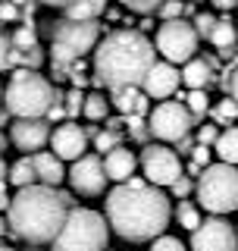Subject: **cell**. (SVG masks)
I'll list each match as a JSON object with an SVG mask.
<instances>
[{
	"label": "cell",
	"instance_id": "6da1fadb",
	"mask_svg": "<svg viewBox=\"0 0 238 251\" xmlns=\"http://www.w3.org/2000/svg\"><path fill=\"white\" fill-rule=\"evenodd\" d=\"M107 220L113 232L125 242H154L166 232L172 220V204L160 185L147 182V176H132L119 182L104 201Z\"/></svg>",
	"mask_w": 238,
	"mask_h": 251
},
{
	"label": "cell",
	"instance_id": "7a4b0ae2",
	"mask_svg": "<svg viewBox=\"0 0 238 251\" xmlns=\"http://www.w3.org/2000/svg\"><path fill=\"white\" fill-rule=\"evenodd\" d=\"M157 41H150L141 28H116L100 38L94 50V75L91 82L100 91L138 88L144 85L147 73L154 69Z\"/></svg>",
	"mask_w": 238,
	"mask_h": 251
},
{
	"label": "cell",
	"instance_id": "3957f363",
	"mask_svg": "<svg viewBox=\"0 0 238 251\" xmlns=\"http://www.w3.org/2000/svg\"><path fill=\"white\" fill-rule=\"evenodd\" d=\"M69 210H72V195L69 192L35 182L13 195V204L6 210V223L28 245H50L60 235Z\"/></svg>",
	"mask_w": 238,
	"mask_h": 251
},
{
	"label": "cell",
	"instance_id": "277c9868",
	"mask_svg": "<svg viewBox=\"0 0 238 251\" xmlns=\"http://www.w3.org/2000/svg\"><path fill=\"white\" fill-rule=\"evenodd\" d=\"M100 38H104V25L97 19L82 22V19H63L50 22V63H53V78H69V69L75 66L85 53L97 50Z\"/></svg>",
	"mask_w": 238,
	"mask_h": 251
},
{
	"label": "cell",
	"instance_id": "5b68a950",
	"mask_svg": "<svg viewBox=\"0 0 238 251\" xmlns=\"http://www.w3.org/2000/svg\"><path fill=\"white\" fill-rule=\"evenodd\" d=\"M53 104H57V88L44 75H38V69H16L3 91V107L13 113V120L47 116Z\"/></svg>",
	"mask_w": 238,
	"mask_h": 251
},
{
	"label": "cell",
	"instance_id": "8992f818",
	"mask_svg": "<svg viewBox=\"0 0 238 251\" xmlns=\"http://www.w3.org/2000/svg\"><path fill=\"white\" fill-rule=\"evenodd\" d=\"M110 220L97 210L72 207L60 235L50 242V251H107L110 245Z\"/></svg>",
	"mask_w": 238,
	"mask_h": 251
},
{
	"label": "cell",
	"instance_id": "52a82bcc",
	"mask_svg": "<svg viewBox=\"0 0 238 251\" xmlns=\"http://www.w3.org/2000/svg\"><path fill=\"white\" fill-rule=\"evenodd\" d=\"M194 198L207 214H216V217L238 210V167L223 160L204 167L194 185Z\"/></svg>",
	"mask_w": 238,
	"mask_h": 251
},
{
	"label": "cell",
	"instance_id": "ba28073f",
	"mask_svg": "<svg viewBox=\"0 0 238 251\" xmlns=\"http://www.w3.org/2000/svg\"><path fill=\"white\" fill-rule=\"evenodd\" d=\"M197 44H201V35H197L194 22H188L185 16L166 19L157 28V50L163 53V60L176 63V66H185L188 60L197 57Z\"/></svg>",
	"mask_w": 238,
	"mask_h": 251
},
{
	"label": "cell",
	"instance_id": "9c48e42d",
	"mask_svg": "<svg viewBox=\"0 0 238 251\" xmlns=\"http://www.w3.org/2000/svg\"><path fill=\"white\" fill-rule=\"evenodd\" d=\"M197 116L188 110L185 100H160L147 116V126H150V138L157 141H182L185 135H191Z\"/></svg>",
	"mask_w": 238,
	"mask_h": 251
},
{
	"label": "cell",
	"instance_id": "30bf717a",
	"mask_svg": "<svg viewBox=\"0 0 238 251\" xmlns=\"http://www.w3.org/2000/svg\"><path fill=\"white\" fill-rule=\"evenodd\" d=\"M138 160H141V173L147 176V182H154L160 188H169L176 179L185 176V167H182L179 154L166 141H150V145H144Z\"/></svg>",
	"mask_w": 238,
	"mask_h": 251
},
{
	"label": "cell",
	"instance_id": "8fae6325",
	"mask_svg": "<svg viewBox=\"0 0 238 251\" xmlns=\"http://www.w3.org/2000/svg\"><path fill=\"white\" fill-rule=\"evenodd\" d=\"M191 251H238V226L226 217H204V223L191 232Z\"/></svg>",
	"mask_w": 238,
	"mask_h": 251
},
{
	"label": "cell",
	"instance_id": "7c38bea8",
	"mask_svg": "<svg viewBox=\"0 0 238 251\" xmlns=\"http://www.w3.org/2000/svg\"><path fill=\"white\" fill-rule=\"evenodd\" d=\"M107 182H110L107 167L97 154H85L72 160V167H69V185H72V192L85 195V198H100Z\"/></svg>",
	"mask_w": 238,
	"mask_h": 251
},
{
	"label": "cell",
	"instance_id": "4fadbf2b",
	"mask_svg": "<svg viewBox=\"0 0 238 251\" xmlns=\"http://www.w3.org/2000/svg\"><path fill=\"white\" fill-rule=\"evenodd\" d=\"M50 120L47 116H35V120H13L10 123V141L16 151L22 154H38L50 145Z\"/></svg>",
	"mask_w": 238,
	"mask_h": 251
},
{
	"label": "cell",
	"instance_id": "5bb4252c",
	"mask_svg": "<svg viewBox=\"0 0 238 251\" xmlns=\"http://www.w3.org/2000/svg\"><path fill=\"white\" fill-rule=\"evenodd\" d=\"M88 129L85 126H78L72 120H66V123H60L57 129H53V135H50V151L63 157V160H78V157H85L88 154Z\"/></svg>",
	"mask_w": 238,
	"mask_h": 251
},
{
	"label": "cell",
	"instance_id": "9a60e30c",
	"mask_svg": "<svg viewBox=\"0 0 238 251\" xmlns=\"http://www.w3.org/2000/svg\"><path fill=\"white\" fill-rule=\"evenodd\" d=\"M179 82H182L179 66L169 63V60H163V63H154V69L147 73L141 91H144L147 98H154V100H163V98H169V94L179 91Z\"/></svg>",
	"mask_w": 238,
	"mask_h": 251
},
{
	"label": "cell",
	"instance_id": "2e32d148",
	"mask_svg": "<svg viewBox=\"0 0 238 251\" xmlns=\"http://www.w3.org/2000/svg\"><path fill=\"white\" fill-rule=\"evenodd\" d=\"M104 167H107L110 182H125V179L135 176V167H141V160H138V154H135L132 148L119 145L110 154H104Z\"/></svg>",
	"mask_w": 238,
	"mask_h": 251
},
{
	"label": "cell",
	"instance_id": "e0dca14e",
	"mask_svg": "<svg viewBox=\"0 0 238 251\" xmlns=\"http://www.w3.org/2000/svg\"><path fill=\"white\" fill-rule=\"evenodd\" d=\"M31 160H35V170H38V182L60 188L63 179H69V170L63 167L66 160L57 157L53 151H38V154H31Z\"/></svg>",
	"mask_w": 238,
	"mask_h": 251
},
{
	"label": "cell",
	"instance_id": "ac0fdd59",
	"mask_svg": "<svg viewBox=\"0 0 238 251\" xmlns=\"http://www.w3.org/2000/svg\"><path fill=\"white\" fill-rule=\"evenodd\" d=\"M213 69H216V60L213 57H194V60H188L185 66H182V82L188 85V88H207V85L213 82Z\"/></svg>",
	"mask_w": 238,
	"mask_h": 251
},
{
	"label": "cell",
	"instance_id": "d6986e66",
	"mask_svg": "<svg viewBox=\"0 0 238 251\" xmlns=\"http://www.w3.org/2000/svg\"><path fill=\"white\" fill-rule=\"evenodd\" d=\"M210 44L229 60V57L235 53V44H238V22H232V19H219L216 28H213V35H210Z\"/></svg>",
	"mask_w": 238,
	"mask_h": 251
},
{
	"label": "cell",
	"instance_id": "ffe728a7",
	"mask_svg": "<svg viewBox=\"0 0 238 251\" xmlns=\"http://www.w3.org/2000/svg\"><path fill=\"white\" fill-rule=\"evenodd\" d=\"M213 151H216V157H219L223 163H232V167H238V126H226V129L219 132Z\"/></svg>",
	"mask_w": 238,
	"mask_h": 251
},
{
	"label": "cell",
	"instance_id": "44dd1931",
	"mask_svg": "<svg viewBox=\"0 0 238 251\" xmlns=\"http://www.w3.org/2000/svg\"><path fill=\"white\" fill-rule=\"evenodd\" d=\"M35 182H38V170H35V160H31V154L19 157V160L10 167V185L25 188V185H35Z\"/></svg>",
	"mask_w": 238,
	"mask_h": 251
},
{
	"label": "cell",
	"instance_id": "7402d4cb",
	"mask_svg": "<svg viewBox=\"0 0 238 251\" xmlns=\"http://www.w3.org/2000/svg\"><path fill=\"white\" fill-rule=\"evenodd\" d=\"M104 10H107V0H72V3L66 6V16L69 19L91 22V19H97Z\"/></svg>",
	"mask_w": 238,
	"mask_h": 251
},
{
	"label": "cell",
	"instance_id": "603a6c76",
	"mask_svg": "<svg viewBox=\"0 0 238 251\" xmlns=\"http://www.w3.org/2000/svg\"><path fill=\"white\" fill-rule=\"evenodd\" d=\"M110 104L113 100H107V94L104 91H91L88 98H85V120H91V123H107V116H110Z\"/></svg>",
	"mask_w": 238,
	"mask_h": 251
},
{
	"label": "cell",
	"instance_id": "cb8c5ba5",
	"mask_svg": "<svg viewBox=\"0 0 238 251\" xmlns=\"http://www.w3.org/2000/svg\"><path fill=\"white\" fill-rule=\"evenodd\" d=\"M176 220H179V226H182V229L194 232L197 226L204 223V217H201V204H197V201H185V198H182V201H179V207H176Z\"/></svg>",
	"mask_w": 238,
	"mask_h": 251
},
{
	"label": "cell",
	"instance_id": "d4e9b609",
	"mask_svg": "<svg viewBox=\"0 0 238 251\" xmlns=\"http://www.w3.org/2000/svg\"><path fill=\"white\" fill-rule=\"evenodd\" d=\"M110 94H113V107L122 116H132L135 107H138V100H141V91L138 88H119V91H110Z\"/></svg>",
	"mask_w": 238,
	"mask_h": 251
},
{
	"label": "cell",
	"instance_id": "484cf974",
	"mask_svg": "<svg viewBox=\"0 0 238 251\" xmlns=\"http://www.w3.org/2000/svg\"><path fill=\"white\" fill-rule=\"evenodd\" d=\"M13 44H16V50H31V47H38V28H35V22L25 19L19 28H16V35H13Z\"/></svg>",
	"mask_w": 238,
	"mask_h": 251
},
{
	"label": "cell",
	"instance_id": "4316f807",
	"mask_svg": "<svg viewBox=\"0 0 238 251\" xmlns=\"http://www.w3.org/2000/svg\"><path fill=\"white\" fill-rule=\"evenodd\" d=\"M232 120H238V100L226 94V98L216 104V110H213V123H216V126H229Z\"/></svg>",
	"mask_w": 238,
	"mask_h": 251
},
{
	"label": "cell",
	"instance_id": "83f0119b",
	"mask_svg": "<svg viewBox=\"0 0 238 251\" xmlns=\"http://www.w3.org/2000/svg\"><path fill=\"white\" fill-rule=\"evenodd\" d=\"M185 104H188V110L201 120L204 113H210V98H207V88H194V91H188L185 94Z\"/></svg>",
	"mask_w": 238,
	"mask_h": 251
},
{
	"label": "cell",
	"instance_id": "f1b7e54d",
	"mask_svg": "<svg viewBox=\"0 0 238 251\" xmlns=\"http://www.w3.org/2000/svg\"><path fill=\"white\" fill-rule=\"evenodd\" d=\"M122 141H119V132H113V129H100L97 135H94V151H100V154H110L113 148H119Z\"/></svg>",
	"mask_w": 238,
	"mask_h": 251
},
{
	"label": "cell",
	"instance_id": "f546056e",
	"mask_svg": "<svg viewBox=\"0 0 238 251\" xmlns=\"http://www.w3.org/2000/svg\"><path fill=\"white\" fill-rule=\"evenodd\" d=\"M194 28H197V35H201L204 38V41H210V35H213V28H216V16H213V13H194Z\"/></svg>",
	"mask_w": 238,
	"mask_h": 251
},
{
	"label": "cell",
	"instance_id": "4dcf8cb0",
	"mask_svg": "<svg viewBox=\"0 0 238 251\" xmlns=\"http://www.w3.org/2000/svg\"><path fill=\"white\" fill-rule=\"evenodd\" d=\"M85 98H88V94H85L82 88H72V91H66V100H63V104H66V113H69V116H78V113H85Z\"/></svg>",
	"mask_w": 238,
	"mask_h": 251
},
{
	"label": "cell",
	"instance_id": "1f68e13d",
	"mask_svg": "<svg viewBox=\"0 0 238 251\" xmlns=\"http://www.w3.org/2000/svg\"><path fill=\"white\" fill-rule=\"evenodd\" d=\"M157 16H160L163 22L166 19H182V16H185V0H163Z\"/></svg>",
	"mask_w": 238,
	"mask_h": 251
},
{
	"label": "cell",
	"instance_id": "d6a6232c",
	"mask_svg": "<svg viewBox=\"0 0 238 251\" xmlns=\"http://www.w3.org/2000/svg\"><path fill=\"white\" fill-rule=\"evenodd\" d=\"M119 3L129 6V10H132V13H138V16H150V13L160 10L163 0H119Z\"/></svg>",
	"mask_w": 238,
	"mask_h": 251
},
{
	"label": "cell",
	"instance_id": "836d02e7",
	"mask_svg": "<svg viewBox=\"0 0 238 251\" xmlns=\"http://www.w3.org/2000/svg\"><path fill=\"white\" fill-rule=\"evenodd\" d=\"M13 50H16L13 35H3V31H0V73L13 66Z\"/></svg>",
	"mask_w": 238,
	"mask_h": 251
},
{
	"label": "cell",
	"instance_id": "e575fe53",
	"mask_svg": "<svg viewBox=\"0 0 238 251\" xmlns=\"http://www.w3.org/2000/svg\"><path fill=\"white\" fill-rule=\"evenodd\" d=\"M150 251H188L185 245H182V242L176 239V235H160V239H154L150 242Z\"/></svg>",
	"mask_w": 238,
	"mask_h": 251
},
{
	"label": "cell",
	"instance_id": "d590c367",
	"mask_svg": "<svg viewBox=\"0 0 238 251\" xmlns=\"http://www.w3.org/2000/svg\"><path fill=\"white\" fill-rule=\"evenodd\" d=\"M194 185H197V179H191V176H188V173H185V176H182V179H176V182L169 185V192H172V195H176V198L182 201V198H188V195L194 192Z\"/></svg>",
	"mask_w": 238,
	"mask_h": 251
},
{
	"label": "cell",
	"instance_id": "8d00e7d4",
	"mask_svg": "<svg viewBox=\"0 0 238 251\" xmlns=\"http://www.w3.org/2000/svg\"><path fill=\"white\" fill-rule=\"evenodd\" d=\"M19 63H22L25 69H38V66L44 63V50H41V47H31V50H22Z\"/></svg>",
	"mask_w": 238,
	"mask_h": 251
},
{
	"label": "cell",
	"instance_id": "74e56055",
	"mask_svg": "<svg viewBox=\"0 0 238 251\" xmlns=\"http://www.w3.org/2000/svg\"><path fill=\"white\" fill-rule=\"evenodd\" d=\"M219 132H223V129H216V126H197V145H216V138H219Z\"/></svg>",
	"mask_w": 238,
	"mask_h": 251
},
{
	"label": "cell",
	"instance_id": "f35d334b",
	"mask_svg": "<svg viewBox=\"0 0 238 251\" xmlns=\"http://www.w3.org/2000/svg\"><path fill=\"white\" fill-rule=\"evenodd\" d=\"M210 154H216L210 145H194V148H191V157H194V163H201V167H210Z\"/></svg>",
	"mask_w": 238,
	"mask_h": 251
},
{
	"label": "cell",
	"instance_id": "ab89813d",
	"mask_svg": "<svg viewBox=\"0 0 238 251\" xmlns=\"http://www.w3.org/2000/svg\"><path fill=\"white\" fill-rule=\"evenodd\" d=\"M16 19H19V6L13 0H3L0 3V22H16Z\"/></svg>",
	"mask_w": 238,
	"mask_h": 251
},
{
	"label": "cell",
	"instance_id": "60d3db41",
	"mask_svg": "<svg viewBox=\"0 0 238 251\" xmlns=\"http://www.w3.org/2000/svg\"><path fill=\"white\" fill-rule=\"evenodd\" d=\"M229 78H223V88H226V94L229 98H235L238 100V66L232 69V73H226Z\"/></svg>",
	"mask_w": 238,
	"mask_h": 251
},
{
	"label": "cell",
	"instance_id": "b9f144b4",
	"mask_svg": "<svg viewBox=\"0 0 238 251\" xmlns=\"http://www.w3.org/2000/svg\"><path fill=\"white\" fill-rule=\"evenodd\" d=\"M6 182H10V167H6L3 154H0V192H6Z\"/></svg>",
	"mask_w": 238,
	"mask_h": 251
},
{
	"label": "cell",
	"instance_id": "7bdbcfd3",
	"mask_svg": "<svg viewBox=\"0 0 238 251\" xmlns=\"http://www.w3.org/2000/svg\"><path fill=\"white\" fill-rule=\"evenodd\" d=\"M38 3H44V6H57V10H66L72 0H38Z\"/></svg>",
	"mask_w": 238,
	"mask_h": 251
},
{
	"label": "cell",
	"instance_id": "ee69618b",
	"mask_svg": "<svg viewBox=\"0 0 238 251\" xmlns=\"http://www.w3.org/2000/svg\"><path fill=\"white\" fill-rule=\"evenodd\" d=\"M213 6H219V10H235L238 6V0H210Z\"/></svg>",
	"mask_w": 238,
	"mask_h": 251
},
{
	"label": "cell",
	"instance_id": "f6af8a7d",
	"mask_svg": "<svg viewBox=\"0 0 238 251\" xmlns=\"http://www.w3.org/2000/svg\"><path fill=\"white\" fill-rule=\"evenodd\" d=\"M176 151H179V154L191 151V135H185V138H182V141H176Z\"/></svg>",
	"mask_w": 238,
	"mask_h": 251
},
{
	"label": "cell",
	"instance_id": "bcb514c9",
	"mask_svg": "<svg viewBox=\"0 0 238 251\" xmlns=\"http://www.w3.org/2000/svg\"><path fill=\"white\" fill-rule=\"evenodd\" d=\"M10 204H13V198L6 192H0V210H10Z\"/></svg>",
	"mask_w": 238,
	"mask_h": 251
},
{
	"label": "cell",
	"instance_id": "7dc6e473",
	"mask_svg": "<svg viewBox=\"0 0 238 251\" xmlns=\"http://www.w3.org/2000/svg\"><path fill=\"white\" fill-rule=\"evenodd\" d=\"M138 28H141V31H150V28H154V22H150V19H147V16H144V19H141V22H138Z\"/></svg>",
	"mask_w": 238,
	"mask_h": 251
},
{
	"label": "cell",
	"instance_id": "c3c4849f",
	"mask_svg": "<svg viewBox=\"0 0 238 251\" xmlns=\"http://www.w3.org/2000/svg\"><path fill=\"white\" fill-rule=\"evenodd\" d=\"M6 145H13V141H10V135H3V132H0V151H6Z\"/></svg>",
	"mask_w": 238,
	"mask_h": 251
},
{
	"label": "cell",
	"instance_id": "681fc988",
	"mask_svg": "<svg viewBox=\"0 0 238 251\" xmlns=\"http://www.w3.org/2000/svg\"><path fill=\"white\" fill-rule=\"evenodd\" d=\"M10 116H13V113H10V110H6V107L0 110V126H3V123H10Z\"/></svg>",
	"mask_w": 238,
	"mask_h": 251
},
{
	"label": "cell",
	"instance_id": "f907efd6",
	"mask_svg": "<svg viewBox=\"0 0 238 251\" xmlns=\"http://www.w3.org/2000/svg\"><path fill=\"white\" fill-rule=\"evenodd\" d=\"M6 226H10V223H3V220H0V239H3V232H6Z\"/></svg>",
	"mask_w": 238,
	"mask_h": 251
},
{
	"label": "cell",
	"instance_id": "816d5d0a",
	"mask_svg": "<svg viewBox=\"0 0 238 251\" xmlns=\"http://www.w3.org/2000/svg\"><path fill=\"white\" fill-rule=\"evenodd\" d=\"M0 251H16V248H10V245H3V239H0Z\"/></svg>",
	"mask_w": 238,
	"mask_h": 251
},
{
	"label": "cell",
	"instance_id": "f5cc1de1",
	"mask_svg": "<svg viewBox=\"0 0 238 251\" xmlns=\"http://www.w3.org/2000/svg\"><path fill=\"white\" fill-rule=\"evenodd\" d=\"M13 3H16V6H25V3H31V0H13Z\"/></svg>",
	"mask_w": 238,
	"mask_h": 251
},
{
	"label": "cell",
	"instance_id": "db71d44e",
	"mask_svg": "<svg viewBox=\"0 0 238 251\" xmlns=\"http://www.w3.org/2000/svg\"><path fill=\"white\" fill-rule=\"evenodd\" d=\"M0 104H3V88H0Z\"/></svg>",
	"mask_w": 238,
	"mask_h": 251
},
{
	"label": "cell",
	"instance_id": "11a10c76",
	"mask_svg": "<svg viewBox=\"0 0 238 251\" xmlns=\"http://www.w3.org/2000/svg\"><path fill=\"white\" fill-rule=\"evenodd\" d=\"M0 3H3V0H0Z\"/></svg>",
	"mask_w": 238,
	"mask_h": 251
}]
</instances>
